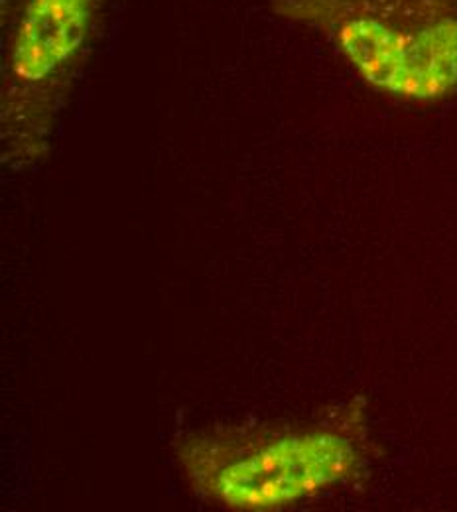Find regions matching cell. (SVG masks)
<instances>
[{
  "mask_svg": "<svg viewBox=\"0 0 457 512\" xmlns=\"http://www.w3.org/2000/svg\"><path fill=\"white\" fill-rule=\"evenodd\" d=\"M335 44L375 91L412 103L457 93V0H274Z\"/></svg>",
  "mask_w": 457,
  "mask_h": 512,
  "instance_id": "cell-1",
  "label": "cell"
},
{
  "mask_svg": "<svg viewBox=\"0 0 457 512\" xmlns=\"http://www.w3.org/2000/svg\"><path fill=\"white\" fill-rule=\"evenodd\" d=\"M188 459L197 485L221 505L272 511L349 479L359 465V451L339 430L312 428L247 442H201Z\"/></svg>",
  "mask_w": 457,
  "mask_h": 512,
  "instance_id": "cell-2",
  "label": "cell"
},
{
  "mask_svg": "<svg viewBox=\"0 0 457 512\" xmlns=\"http://www.w3.org/2000/svg\"><path fill=\"white\" fill-rule=\"evenodd\" d=\"M101 0H26L10 44L18 81L42 83L71 64L87 44Z\"/></svg>",
  "mask_w": 457,
  "mask_h": 512,
  "instance_id": "cell-3",
  "label": "cell"
}]
</instances>
